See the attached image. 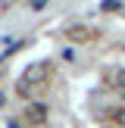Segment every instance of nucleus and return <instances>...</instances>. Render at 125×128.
<instances>
[{
	"label": "nucleus",
	"mask_w": 125,
	"mask_h": 128,
	"mask_svg": "<svg viewBox=\"0 0 125 128\" xmlns=\"http://www.w3.org/2000/svg\"><path fill=\"white\" fill-rule=\"evenodd\" d=\"M44 84H47L44 66H31V69H28V75H25V78L19 81V94H22V97H31V94H38Z\"/></svg>",
	"instance_id": "f257e3e1"
},
{
	"label": "nucleus",
	"mask_w": 125,
	"mask_h": 128,
	"mask_svg": "<svg viewBox=\"0 0 125 128\" xmlns=\"http://www.w3.org/2000/svg\"><path fill=\"white\" fill-rule=\"evenodd\" d=\"M25 116H28L34 125H44V122H47V106H44L41 100H31V103L25 106Z\"/></svg>",
	"instance_id": "f03ea898"
},
{
	"label": "nucleus",
	"mask_w": 125,
	"mask_h": 128,
	"mask_svg": "<svg viewBox=\"0 0 125 128\" xmlns=\"http://www.w3.org/2000/svg\"><path fill=\"white\" fill-rule=\"evenodd\" d=\"M106 84L116 88L119 94H125V72H110V75H106Z\"/></svg>",
	"instance_id": "7ed1b4c3"
},
{
	"label": "nucleus",
	"mask_w": 125,
	"mask_h": 128,
	"mask_svg": "<svg viewBox=\"0 0 125 128\" xmlns=\"http://www.w3.org/2000/svg\"><path fill=\"white\" fill-rule=\"evenodd\" d=\"M69 38H72V41H91L94 31H88V28H69Z\"/></svg>",
	"instance_id": "20e7f679"
},
{
	"label": "nucleus",
	"mask_w": 125,
	"mask_h": 128,
	"mask_svg": "<svg viewBox=\"0 0 125 128\" xmlns=\"http://www.w3.org/2000/svg\"><path fill=\"white\" fill-rule=\"evenodd\" d=\"M110 122H112V125H119V128H125V106H119V110H112V112H110Z\"/></svg>",
	"instance_id": "39448f33"
}]
</instances>
